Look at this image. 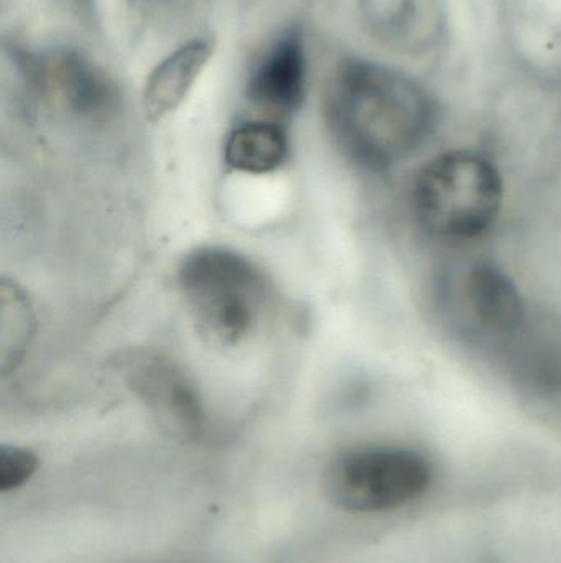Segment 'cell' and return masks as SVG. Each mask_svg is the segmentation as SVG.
<instances>
[{
	"mask_svg": "<svg viewBox=\"0 0 561 563\" xmlns=\"http://www.w3.org/2000/svg\"><path fill=\"white\" fill-rule=\"evenodd\" d=\"M131 393L150 410L171 437L181 442L200 439L206 429V410L200 390L183 367L157 351H132L122 361Z\"/></svg>",
	"mask_w": 561,
	"mask_h": 563,
	"instance_id": "5",
	"label": "cell"
},
{
	"mask_svg": "<svg viewBox=\"0 0 561 563\" xmlns=\"http://www.w3.org/2000/svg\"><path fill=\"white\" fill-rule=\"evenodd\" d=\"M26 78L48 104L81 115L98 118L115 104V89L108 76L76 52H49L26 63Z\"/></svg>",
	"mask_w": 561,
	"mask_h": 563,
	"instance_id": "6",
	"label": "cell"
},
{
	"mask_svg": "<svg viewBox=\"0 0 561 563\" xmlns=\"http://www.w3.org/2000/svg\"><path fill=\"white\" fill-rule=\"evenodd\" d=\"M430 463L414 450L362 446L336 456L323 476L326 498L349 512L402 508L430 488Z\"/></svg>",
	"mask_w": 561,
	"mask_h": 563,
	"instance_id": "4",
	"label": "cell"
},
{
	"mask_svg": "<svg viewBox=\"0 0 561 563\" xmlns=\"http://www.w3.org/2000/svg\"><path fill=\"white\" fill-rule=\"evenodd\" d=\"M38 470V456L25 446H0V493L13 492L30 482Z\"/></svg>",
	"mask_w": 561,
	"mask_h": 563,
	"instance_id": "12",
	"label": "cell"
},
{
	"mask_svg": "<svg viewBox=\"0 0 561 563\" xmlns=\"http://www.w3.org/2000/svg\"><path fill=\"white\" fill-rule=\"evenodd\" d=\"M289 134L273 121H249L237 125L224 142V162L237 174L262 177L285 165Z\"/></svg>",
	"mask_w": 561,
	"mask_h": 563,
	"instance_id": "11",
	"label": "cell"
},
{
	"mask_svg": "<svg viewBox=\"0 0 561 563\" xmlns=\"http://www.w3.org/2000/svg\"><path fill=\"white\" fill-rule=\"evenodd\" d=\"M372 38L408 56L427 58L447 40V10L441 0H358Z\"/></svg>",
	"mask_w": 561,
	"mask_h": 563,
	"instance_id": "7",
	"label": "cell"
},
{
	"mask_svg": "<svg viewBox=\"0 0 561 563\" xmlns=\"http://www.w3.org/2000/svg\"><path fill=\"white\" fill-rule=\"evenodd\" d=\"M213 55L210 40L194 38L155 66L142 92V108L148 121H164L183 104Z\"/></svg>",
	"mask_w": 561,
	"mask_h": 563,
	"instance_id": "9",
	"label": "cell"
},
{
	"mask_svg": "<svg viewBox=\"0 0 561 563\" xmlns=\"http://www.w3.org/2000/svg\"><path fill=\"white\" fill-rule=\"evenodd\" d=\"M504 185L493 162L471 151L431 161L414 187L415 214L425 230L447 240L486 233L503 207Z\"/></svg>",
	"mask_w": 561,
	"mask_h": 563,
	"instance_id": "3",
	"label": "cell"
},
{
	"mask_svg": "<svg viewBox=\"0 0 561 563\" xmlns=\"http://www.w3.org/2000/svg\"><path fill=\"white\" fill-rule=\"evenodd\" d=\"M247 98L270 114L289 115L305 101L306 55L302 35L289 30L262 53L249 79Z\"/></svg>",
	"mask_w": 561,
	"mask_h": 563,
	"instance_id": "8",
	"label": "cell"
},
{
	"mask_svg": "<svg viewBox=\"0 0 561 563\" xmlns=\"http://www.w3.org/2000/svg\"><path fill=\"white\" fill-rule=\"evenodd\" d=\"M177 285L198 333L217 347H237L256 336L276 303V288L262 267L229 247L188 253Z\"/></svg>",
	"mask_w": 561,
	"mask_h": 563,
	"instance_id": "2",
	"label": "cell"
},
{
	"mask_svg": "<svg viewBox=\"0 0 561 563\" xmlns=\"http://www.w3.org/2000/svg\"><path fill=\"white\" fill-rule=\"evenodd\" d=\"M326 124L351 164L385 172L428 137L437 108L424 86L397 69L346 59L329 81Z\"/></svg>",
	"mask_w": 561,
	"mask_h": 563,
	"instance_id": "1",
	"label": "cell"
},
{
	"mask_svg": "<svg viewBox=\"0 0 561 563\" xmlns=\"http://www.w3.org/2000/svg\"><path fill=\"white\" fill-rule=\"evenodd\" d=\"M467 300L490 333L516 336L527 324V310L516 282L494 263H478L467 279Z\"/></svg>",
	"mask_w": 561,
	"mask_h": 563,
	"instance_id": "10",
	"label": "cell"
}]
</instances>
